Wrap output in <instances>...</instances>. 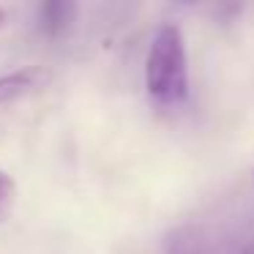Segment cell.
<instances>
[{
	"label": "cell",
	"instance_id": "cell-4",
	"mask_svg": "<svg viewBox=\"0 0 254 254\" xmlns=\"http://www.w3.org/2000/svg\"><path fill=\"white\" fill-rule=\"evenodd\" d=\"M47 79V71L39 66H28V68H17L11 74L0 77V104H11L17 99L30 96L36 88H41V82Z\"/></svg>",
	"mask_w": 254,
	"mask_h": 254
},
{
	"label": "cell",
	"instance_id": "cell-2",
	"mask_svg": "<svg viewBox=\"0 0 254 254\" xmlns=\"http://www.w3.org/2000/svg\"><path fill=\"white\" fill-rule=\"evenodd\" d=\"M145 88L159 107H178L189 96V52L175 22H164L153 33L145 58Z\"/></svg>",
	"mask_w": 254,
	"mask_h": 254
},
{
	"label": "cell",
	"instance_id": "cell-5",
	"mask_svg": "<svg viewBox=\"0 0 254 254\" xmlns=\"http://www.w3.org/2000/svg\"><path fill=\"white\" fill-rule=\"evenodd\" d=\"M14 202H17V183L8 172L0 170V224L11 216Z\"/></svg>",
	"mask_w": 254,
	"mask_h": 254
},
{
	"label": "cell",
	"instance_id": "cell-3",
	"mask_svg": "<svg viewBox=\"0 0 254 254\" xmlns=\"http://www.w3.org/2000/svg\"><path fill=\"white\" fill-rule=\"evenodd\" d=\"M74 19H77V6L74 3H58V0L41 3L39 14H36V25H39V30L47 39H61V36H66L71 30Z\"/></svg>",
	"mask_w": 254,
	"mask_h": 254
},
{
	"label": "cell",
	"instance_id": "cell-6",
	"mask_svg": "<svg viewBox=\"0 0 254 254\" xmlns=\"http://www.w3.org/2000/svg\"><path fill=\"white\" fill-rule=\"evenodd\" d=\"M3 25H6V11L0 8V28H3Z\"/></svg>",
	"mask_w": 254,
	"mask_h": 254
},
{
	"label": "cell",
	"instance_id": "cell-1",
	"mask_svg": "<svg viewBox=\"0 0 254 254\" xmlns=\"http://www.w3.org/2000/svg\"><path fill=\"white\" fill-rule=\"evenodd\" d=\"M164 254H254V210L183 221L167 232Z\"/></svg>",
	"mask_w": 254,
	"mask_h": 254
}]
</instances>
